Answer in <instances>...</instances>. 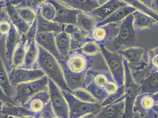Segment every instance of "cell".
Wrapping results in <instances>:
<instances>
[{
    "mask_svg": "<svg viewBox=\"0 0 158 118\" xmlns=\"http://www.w3.org/2000/svg\"><path fill=\"white\" fill-rule=\"evenodd\" d=\"M92 61L80 50L72 51L60 63L67 84L70 91L77 87H85L86 78L91 69Z\"/></svg>",
    "mask_w": 158,
    "mask_h": 118,
    "instance_id": "cell-1",
    "label": "cell"
},
{
    "mask_svg": "<svg viewBox=\"0 0 158 118\" xmlns=\"http://www.w3.org/2000/svg\"><path fill=\"white\" fill-rule=\"evenodd\" d=\"M39 55L37 60L38 67L59 87L61 91H70L67 84L64 73L59 61L50 53L38 45Z\"/></svg>",
    "mask_w": 158,
    "mask_h": 118,
    "instance_id": "cell-2",
    "label": "cell"
},
{
    "mask_svg": "<svg viewBox=\"0 0 158 118\" xmlns=\"http://www.w3.org/2000/svg\"><path fill=\"white\" fill-rule=\"evenodd\" d=\"M48 85V78L46 75L40 79L20 83L14 86L15 93L12 99L15 105L23 106L36 93L47 90Z\"/></svg>",
    "mask_w": 158,
    "mask_h": 118,
    "instance_id": "cell-3",
    "label": "cell"
},
{
    "mask_svg": "<svg viewBox=\"0 0 158 118\" xmlns=\"http://www.w3.org/2000/svg\"><path fill=\"white\" fill-rule=\"evenodd\" d=\"M125 66V111L122 118H133V106L140 93V85L133 77L132 72L124 60Z\"/></svg>",
    "mask_w": 158,
    "mask_h": 118,
    "instance_id": "cell-4",
    "label": "cell"
},
{
    "mask_svg": "<svg viewBox=\"0 0 158 118\" xmlns=\"http://www.w3.org/2000/svg\"><path fill=\"white\" fill-rule=\"evenodd\" d=\"M102 56L105 61L113 79L118 86L125 83L124 59L118 52L109 50L105 45H100Z\"/></svg>",
    "mask_w": 158,
    "mask_h": 118,
    "instance_id": "cell-5",
    "label": "cell"
},
{
    "mask_svg": "<svg viewBox=\"0 0 158 118\" xmlns=\"http://www.w3.org/2000/svg\"><path fill=\"white\" fill-rule=\"evenodd\" d=\"M69 106V118H80L90 114H94L99 111L102 106L100 102L87 103L75 97L72 92L61 91Z\"/></svg>",
    "mask_w": 158,
    "mask_h": 118,
    "instance_id": "cell-6",
    "label": "cell"
},
{
    "mask_svg": "<svg viewBox=\"0 0 158 118\" xmlns=\"http://www.w3.org/2000/svg\"><path fill=\"white\" fill-rule=\"evenodd\" d=\"M113 41L114 46L118 50L122 47L127 48L136 46L137 36L136 30L133 25L132 14L126 17L120 23L118 33Z\"/></svg>",
    "mask_w": 158,
    "mask_h": 118,
    "instance_id": "cell-7",
    "label": "cell"
},
{
    "mask_svg": "<svg viewBox=\"0 0 158 118\" xmlns=\"http://www.w3.org/2000/svg\"><path fill=\"white\" fill-rule=\"evenodd\" d=\"M118 53L126 61L132 74L142 72L147 67V57L145 49L142 47L133 46L119 50Z\"/></svg>",
    "mask_w": 158,
    "mask_h": 118,
    "instance_id": "cell-8",
    "label": "cell"
},
{
    "mask_svg": "<svg viewBox=\"0 0 158 118\" xmlns=\"http://www.w3.org/2000/svg\"><path fill=\"white\" fill-rule=\"evenodd\" d=\"M48 90L50 102L56 116L60 118H69V109L66 99L59 87L48 79Z\"/></svg>",
    "mask_w": 158,
    "mask_h": 118,
    "instance_id": "cell-9",
    "label": "cell"
},
{
    "mask_svg": "<svg viewBox=\"0 0 158 118\" xmlns=\"http://www.w3.org/2000/svg\"><path fill=\"white\" fill-rule=\"evenodd\" d=\"M88 82L103 89L108 95L116 92L119 87L113 79L110 73L107 72L93 71L90 69L87 74L85 84Z\"/></svg>",
    "mask_w": 158,
    "mask_h": 118,
    "instance_id": "cell-10",
    "label": "cell"
},
{
    "mask_svg": "<svg viewBox=\"0 0 158 118\" xmlns=\"http://www.w3.org/2000/svg\"><path fill=\"white\" fill-rule=\"evenodd\" d=\"M44 76L46 74L39 67L30 69L23 67L11 69L9 72L10 80L14 87L20 83L40 79Z\"/></svg>",
    "mask_w": 158,
    "mask_h": 118,
    "instance_id": "cell-11",
    "label": "cell"
},
{
    "mask_svg": "<svg viewBox=\"0 0 158 118\" xmlns=\"http://www.w3.org/2000/svg\"><path fill=\"white\" fill-rule=\"evenodd\" d=\"M48 1L53 4L56 10V17L53 21L61 25H77V19L80 11L67 7L56 0Z\"/></svg>",
    "mask_w": 158,
    "mask_h": 118,
    "instance_id": "cell-12",
    "label": "cell"
},
{
    "mask_svg": "<svg viewBox=\"0 0 158 118\" xmlns=\"http://www.w3.org/2000/svg\"><path fill=\"white\" fill-rule=\"evenodd\" d=\"M118 23L109 24L96 26L91 33L92 39L99 45H105L112 41L117 36L118 32Z\"/></svg>",
    "mask_w": 158,
    "mask_h": 118,
    "instance_id": "cell-13",
    "label": "cell"
},
{
    "mask_svg": "<svg viewBox=\"0 0 158 118\" xmlns=\"http://www.w3.org/2000/svg\"><path fill=\"white\" fill-rule=\"evenodd\" d=\"M68 33L71 38V52L79 50L86 43L93 40L90 34L82 29L77 25L67 24L64 30Z\"/></svg>",
    "mask_w": 158,
    "mask_h": 118,
    "instance_id": "cell-14",
    "label": "cell"
},
{
    "mask_svg": "<svg viewBox=\"0 0 158 118\" xmlns=\"http://www.w3.org/2000/svg\"><path fill=\"white\" fill-rule=\"evenodd\" d=\"M55 36L56 34L53 33L38 32L35 37V41L39 46L54 56L60 64L64 59L61 56L57 50L55 42Z\"/></svg>",
    "mask_w": 158,
    "mask_h": 118,
    "instance_id": "cell-15",
    "label": "cell"
},
{
    "mask_svg": "<svg viewBox=\"0 0 158 118\" xmlns=\"http://www.w3.org/2000/svg\"><path fill=\"white\" fill-rule=\"evenodd\" d=\"M126 6L128 4L122 0H108L89 14L93 16L98 22H100L106 19L120 7Z\"/></svg>",
    "mask_w": 158,
    "mask_h": 118,
    "instance_id": "cell-16",
    "label": "cell"
},
{
    "mask_svg": "<svg viewBox=\"0 0 158 118\" xmlns=\"http://www.w3.org/2000/svg\"><path fill=\"white\" fill-rule=\"evenodd\" d=\"M125 97L122 96L110 105L102 106L94 114L95 118H122L125 111Z\"/></svg>",
    "mask_w": 158,
    "mask_h": 118,
    "instance_id": "cell-17",
    "label": "cell"
},
{
    "mask_svg": "<svg viewBox=\"0 0 158 118\" xmlns=\"http://www.w3.org/2000/svg\"><path fill=\"white\" fill-rule=\"evenodd\" d=\"M48 103H50V95L47 89L34 95L23 106L38 118L40 113Z\"/></svg>",
    "mask_w": 158,
    "mask_h": 118,
    "instance_id": "cell-18",
    "label": "cell"
},
{
    "mask_svg": "<svg viewBox=\"0 0 158 118\" xmlns=\"http://www.w3.org/2000/svg\"><path fill=\"white\" fill-rule=\"evenodd\" d=\"M156 104L153 95L149 93H140L136 99L133 106V113L144 115L151 112Z\"/></svg>",
    "mask_w": 158,
    "mask_h": 118,
    "instance_id": "cell-19",
    "label": "cell"
},
{
    "mask_svg": "<svg viewBox=\"0 0 158 118\" xmlns=\"http://www.w3.org/2000/svg\"><path fill=\"white\" fill-rule=\"evenodd\" d=\"M5 54L8 64L10 67L11 65L12 57L14 52L20 44L21 36L16 28L13 25L12 28L5 37Z\"/></svg>",
    "mask_w": 158,
    "mask_h": 118,
    "instance_id": "cell-20",
    "label": "cell"
},
{
    "mask_svg": "<svg viewBox=\"0 0 158 118\" xmlns=\"http://www.w3.org/2000/svg\"><path fill=\"white\" fill-rule=\"evenodd\" d=\"M132 15L133 25L136 31L149 30L158 26V21L155 19L138 10L135 11Z\"/></svg>",
    "mask_w": 158,
    "mask_h": 118,
    "instance_id": "cell-21",
    "label": "cell"
},
{
    "mask_svg": "<svg viewBox=\"0 0 158 118\" xmlns=\"http://www.w3.org/2000/svg\"><path fill=\"white\" fill-rule=\"evenodd\" d=\"M7 17L11 23L16 28L21 36H24L30 28L26 23L23 20L17 12L15 7L11 3H8L5 6Z\"/></svg>",
    "mask_w": 158,
    "mask_h": 118,
    "instance_id": "cell-22",
    "label": "cell"
},
{
    "mask_svg": "<svg viewBox=\"0 0 158 118\" xmlns=\"http://www.w3.org/2000/svg\"><path fill=\"white\" fill-rule=\"evenodd\" d=\"M73 9L89 13L100 6L97 0H56Z\"/></svg>",
    "mask_w": 158,
    "mask_h": 118,
    "instance_id": "cell-23",
    "label": "cell"
},
{
    "mask_svg": "<svg viewBox=\"0 0 158 118\" xmlns=\"http://www.w3.org/2000/svg\"><path fill=\"white\" fill-rule=\"evenodd\" d=\"M140 93L155 95L158 93V72L148 73L139 82Z\"/></svg>",
    "mask_w": 158,
    "mask_h": 118,
    "instance_id": "cell-24",
    "label": "cell"
},
{
    "mask_svg": "<svg viewBox=\"0 0 158 118\" xmlns=\"http://www.w3.org/2000/svg\"><path fill=\"white\" fill-rule=\"evenodd\" d=\"M136 10L130 6H126L125 7H120L112 14L109 17L106 19L98 23L97 26H104L109 24L118 23H120L122 20H124L126 17L131 15Z\"/></svg>",
    "mask_w": 158,
    "mask_h": 118,
    "instance_id": "cell-25",
    "label": "cell"
},
{
    "mask_svg": "<svg viewBox=\"0 0 158 118\" xmlns=\"http://www.w3.org/2000/svg\"><path fill=\"white\" fill-rule=\"evenodd\" d=\"M55 42L57 50L64 59H66L71 52V38L64 31L56 34Z\"/></svg>",
    "mask_w": 158,
    "mask_h": 118,
    "instance_id": "cell-26",
    "label": "cell"
},
{
    "mask_svg": "<svg viewBox=\"0 0 158 118\" xmlns=\"http://www.w3.org/2000/svg\"><path fill=\"white\" fill-rule=\"evenodd\" d=\"M0 113L7 117L12 116L14 118H19L24 116H35L24 106L10 103L3 104Z\"/></svg>",
    "mask_w": 158,
    "mask_h": 118,
    "instance_id": "cell-27",
    "label": "cell"
},
{
    "mask_svg": "<svg viewBox=\"0 0 158 118\" xmlns=\"http://www.w3.org/2000/svg\"><path fill=\"white\" fill-rule=\"evenodd\" d=\"M0 86L2 87V90L10 98L13 99L15 90L14 87L11 85L10 77L9 73H8L7 69L4 65L2 58L0 54ZM13 100V99H12Z\"/></svg>",
    "mask_w": 158,
    "mask_h": 118,
    "instance_id": "cell-28",
    "label": "cell"
},
{
    "mask_svg": "<svg viewBox=\"0 0 158 118\" xmlns=\"http://www.w3.org/2000/svg\"><path fill=\"white\" fill-rule=\"evenodd\" d=\"M37 25L38 32L58 34L64 30V25H61L53 21H49L43 18L37 12Z\"/></svg>",
    "mask_w": 158,
    "mask_h": 118,
    "instance_id": "cell-29",
    "label": "cell"
},
{
    "mask_svg": "<svg viewBox=\"0 0 158 118\" xmlns=\"http://www.w3.org/2000/svg\"><path fill=\"white\" fill-rule=\"evenodd\" d=\"M26 50V40L24 36H21V40L20 44L14 52L10 70L11 69L19 68L23 66L24 62Z\"/></svg>",
    "mask_w": 158,
    "mask_h": 118,
    "instance_id": "cell-30",
    "label": "cell"
},
{
    "mask_svg": "<svg viewBox=\"0 0 158 118\" xmlns=\"http://www.w3.org/2000/svg\"><path fill=\"white\" fill-rule=\"evenodd\" d=\"M39 55V47L35 41L27 46L26 53L24 62L21 67L24 69L35 68L34 66L37 63V60Z\"/></svg>",
    "mask_w": 158,
    "mask_h": 118,
    "instance_id": "cell-31",
    "label": "cell"
},
{
    "mask_svg": "<svg viewBox=\"0 0 158 118\" xmlns=\"http://www.w3.org/2000/svg\"><path fill=\"white\" fill-rule=\"evenodd\" d=\"M98 23V21L90 14L80 11L77 15V25L90 34Z\"/></svg>",
    "mask_w": 158,
    "mask_h": 118,
    "instance_id": "cell-32",
    "label": "cell"
},
{
    "mask_svg": "<svg viewBox=\"0 0 158 118\" xmlns=\"http://www.w3.org/2000/svg\"><path fill=\"white\" fill-rule=\"evenodd\" d=\"M129 6L135 8L136 10L149 15L158 21V13L154 11L151 8L149 7L143 0H122Z\"/></svg>",
    "mask_w": 158,
    "mask_h": 118,
    "instance_id": "cell-33",
    "label": "cell"
},
{
    "mask_svg": "<svg viewBox=\"0 0 158 118\" xmlns=\"http://www.w3.org/2000/svg\"><path fill=\"white\" fill-rule=\"evenodd\" d=\"M147 67L143 72L145 76L148 73L158 72V46L149 50L147 55Z\"/></svg>",
    "mask_w": 158,
    "mask_h": 118,
    "instance_id": "cell-34",
    "label": "cell"
},
{
    "mask_svg": "<svg viewBox=\"0 0 158 118\" xmlns=\"http://www.w3.org/2000/svg\"><path fill=\"white\" fill-rule=\"evenodd\" d=\"M79 50L86 56L90 58L102 55L100 45L93 40H90L86 43Z\"/></svg>",
    "mask_w": 158,
    "mask_h": 118,
    "instance_id": "cell-35",
    "label": "cell"
},
{
    "mask_svg": "<svg viewBox=\"0 0 158 118\" xmlns=\"http://www.w3.org/2000/svg\"><path fill=\"white\" fill-rule=\"evenodd\" d=\"M15 7L21 17L28 26H31L37 20V12L35 10L27 7Z\"/></svg>",
    "mask_w": 158,
    "mask_h": 118,
    "instance_id": "cell-36",
    "label": "cell"
},
{
    "mask_svg": "<svg viewBox=\"0 0 158 118\" xmlns=\"http://www.w3.org/2000/svg\"><path fill=\"white\" fill-rule=\"evenodd\" d=\"M85 87L92 94L98 102L100 103L105 100L108 96V94L103 89L94 85L91 82H87L85 85Z\"/></svg>",
    "mask_w": 158,
    "mask_h": 118,
    "instance_id": "cell-37",
    "label": "cell"
},
{
    "mask_svg": "<svg viewBox=\"0 0 158 118\" xmlns=\"http://www.w3.org/2000/svg\"><path fill=\"white\" fill-rule=\"evenodd\" d=\"M38 13L44 19L54 21L56 15V10L53 4L47 0L40 6Z\"/></svg>",
    "mask_w": 158,
    "mask_h": 118,
    "instance_id": "cell-38",
    "label": "cell"
},
{
    "mask_svg": "<svg viewBox=\"0 0 158 118\" xmlns=\"http://www.w3.org/2000/svg\"><path fill=\"white\" fill-rule=\"evenodd\" d=\"M47 0H12L10 3L14 7H24L38 12L40 6Z\"/></svg>",
    "mask_w": 158,
    "mask_h": 118,
    "instance_id": "cell-39",
    "label": "cell"
},
{
    "mask_svg": "<svg viewBox=\"0 0 158 118\" xmlns=\"http://www.w3.org/2000/svg\"><path fill=\"white\" fill-rule=\"evenodd\" d=\"M73 95L79 100L87 103H96L98 102L85 87H77L72 90Z\"/></svg>",
    "mask_w": 158,
    "mask_h": 118,
    "instance_id": "cell-40",
    "label": "cell"
},
{
    "mask_svg": "<svg viewBox=\"0 0 158 118\" xmlns=\"http://www.w3.org/2000/svg\"><path fill=\"white\" fill-rule=\"evenodd\" d=\"M125 93V86L124 85L118 87V91L112 94L109 95L108 96L105 100H104L102 102H101V105L102 106H105L106 105H110L112 103L115 102L119 99L121 98L124 96Z\"/></svg>",
    "mask_w": 158,
    "mask_h": 118,
    "instance_id": "cell-41",
    "label": "cell"
},
{
    "mask_svg": "<svg viewBox=\"0 0 158 118\" xmlns=\"http://www.w3.org/2000/svg\"><path fill=\"white\" fill-rule=\"evenodd\" d=\"M38 32L37 25V20L33 23V24L30 26L26 34L24 35L25 39L26 40L27 46L31 44L34 41H35V37Z\"/></svg>",
    "mask_w": 158,
    "mask_h": 118,
    "instance_id": "cell-42",
    "label": "cell"
},
{
    "mask_svg": "<svg viewBox=\"0 0 158 118\" xmlns=\"http://www.w3.org/2000/svg\"><path fill=\"white\" fill-rule=\"evenodd\" d=\"M13 27V24L7 18L6 19L0 21V34L2 37H5L10 32Z\"/></svg>",
    "mask_w": 158,
    "mask_h": 118,
    "instance_id": "cell-43",
    "label": "cell"
},
{
    "mask_svg": "<svg viewBox=\"0 0 158 118\" xmlns=\"http://www.w3.org/2000/svg\"><path fill=\"white\" fill-rule=\"evenodd\" d=\"M56 116L54 112L53 111L52 106L50 103H48L46 106L44 108L43 111L41 112L38 116L39 118H54Z\"/></svg>",
    "mask_w": 158,
    "mask_h": 118,
    "instance_id": "cell-44",
    "label": "cell"
},
{
    "mask_svg": "<svg viewBox=\"0 0 158 118\" xmlns=\"http://www.w3.org/2000/svg\"><path fill=\"white\" fill-rule=\"evenodd\" d=\"M0 102L3 103H13L15 104L13 100L11 98H10L8 96H7V95L4 92L2 87L0 86Z\"/></svg>",
    "mask_w": 158,
    "mask_h": 118,
    "instance_id": "cell-45",
    "label": "cell"
},
{
    "mask_svg": "<svg viewBox=\"0 0 158 118\" xmlns=\"http://www.w3.org/2000/svg\"><path fill=\"white\" fill-rule=\"evenodd\" d=\"M8 18L5 6L0 4V21Z\"/></svg>",
    "mask_w": 158,
    "mask_h": 118,
    "instance_id": "cell-46",
    "label": "cell"
},
{
    "mask_svg": "<svg viewBox=\"0 0 158 118\" xmlns=\"http://www.w3.org/2000/svg\"><path fill=\"white\" fill-rule=\"evenodd\" d=\"M151 8L154 11L158 13V0H152Z\"/></svg>",
    "mask_w": 158,
    "mask_h": 118,
    "instance_id": "cell-47",
    "label": "cell"
},
{
    "mask_svg": "<svg viewBox=\"0 0 158 118\" xmlns=\"http://www.w3.org/2000/svg\"><path fill=\"white\" fill-rule=\"evenodd\" d=\"M151 113L158 116V103H156V105H155V106L153 107V108L152 111Z\"/></svg>",
    "mask_w": 158,
    "mask_h": 118,
    "instance_id": "cell-48",
    "label": "cell"
},
{
    "mask_svg": "<svg viewBox=\"0 0 158 118\" xmlns=\"http://www.w3.org/2000/svg\"><path fill=\"white\" fill-rule=\"evenodd\" d=\"M12 0H0V4L6 6L8 3H10Z\"/></svg>",
    "mask_w": 158,
    "mask_h": 118,
    "instance_id": "cell-49",
    "label": "cell"
},
{
    "mask_svg": "<svg viewBox=\"0 0 158 118\" xmlns=\"http://www.w3.org/2000/svg\"><path fill=\"white\" fill-rule=\"evenodd\" d=\"M38 118L36 116H21V117H19V118Z\"/></svg>",
    "mask_w": 158,
    "mask_h": 118,
    "instance_id": "cell-50",
    "label": "cell"
},
{
    "mask_svg": "<svg viewBox=\"0 0 158 118\" xmlns=\"http://www.w3.org/2000/svg\"><path fill=\"white\" fill-rule=\"evenodd\" d=\"M97 1H98V3H99V5L101 6V5L103 4L104 3H105L106 2H107L108 0H97Z\"/></svg>",
    "mask_w": 158,
    "mask_h": 118,
    "instance_id": "cell-51",
    "label": "cell"
},
{
    "mask_svg": "<svg viewBox=\"0 0 158 118\" xmlns=\"http://www.w3.org/2000/svg\"><path fill=\"white\" fill-rule=\"evenodd\" d=\"M3 103H2V102H0V111H1V109H2V106H3Z\"/></svg>",
    "mask_w": 158,
    "mask_h": 118,
    "instance_id": "cell-52",
    "label": "cell"
},
{
    "mask_svg": "<svg viewBox=\"0 0 158 118\" xmlns=\"http://www.w3.org/2000/svg\"><path fill=\"white\" fill-rule=\"evenodd\" d=\"M89 115H86V116H83V117L80 118H87L88 117V116H89Z\"/></svg>",
    "mask_w": 158,
    "mask_h": 118,
    "instance_id": "cell-53",
    "label": "cell"
},
{
    "mask_svg": "<svg viewBox=\"0 0 158 118\" xmlns=\"http://www.w3.org/2000/svg\"><path fill=\"white\" fill-rule=\"evenodd\" d=\"M7 118H13L12 116H7Z\"/></svg>",
    "mask_w": 158,
    "mask_h": 118,
    "instance_id": "cell-54",
    "label": "cell"
},
{
    "mask_svg": "<svg viewBox=\"0 0 158 118\" xmlns=\"http://www.w3.org/2000/svg\"><path fill=\"white\" fill-rule=\"evenodd\" d=\"M59 118V117H58V116H56V117H55V118Z\"/></svg>",
    "mask_w": 158,
    "mask_h": 118,
    "instance_id": "cell-55",
    "label": "cell"
},
{
    "mask_svg": "<svg viewBox=\"0 0 158 118\" xmlns=\"http://www.w3.org/2000/svg\"><path fill=\"white\" fill-rule=\"evenodd\" d=\"M1 37H2V36H1V34H0V39H1Z\"/></svg>",
    "mask_w": 158,
    "mask_h": 118,
    "instance_id": "cell-56",
    "label": "cell"
},
{
    "mask_svg": "<svg viewBox=\"0 0 158 118\" xmlns=\"http://www.w3.org/2000/svg\"></svg>",
    "mask_w": 158,
    "mask_h": 118,
    "instance_id": "cell-57",
    "label": "cell"
}]
</instances>
